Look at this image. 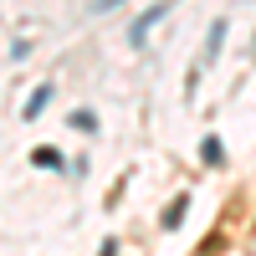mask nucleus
Masks as SVG:
<instances>
[{
	"label": "nucleus",
	"mask_w": 256,
	"mask_h": 256,
	"mask_svg": "<svg viewBox=\"0 0 256 256\" xmlns=\"http://www.w3.org/2000/svg\"><path fill=\"white\" fill-rule=\"evenodd\" d=\"M164 10L169 6H148L138 20H134V31H128V41H134V46H144V41H148V26H154V20H164Z\"/></svg>",
	"instance_id": "nucleus-1"
},
{
	"label": "nucleus",
	"mask_w": 256,
	"mask_h": 256,
	"mask_svg": "<svg viewBox=\"0 0 256 256\" xmlns=\"http://www.w3.org/2000/svg\"><path fill=\"white\" fill-rule=\"evenodd\" d=\"M220 46H226V20H210V36H205V56H200V67H210V62L220 56ZM195 67V72H200Z\"/></svg>",
	"instance_id": "nucleus-2"
},
{
	"label": "nucleus",
	"mask_w": 256,
	"mask_h": 256,
	"mask_svg": "<svg viewBox=\"0 0 256 256\" xmlns=\"http://www.w3.org/2000/svg\"><path fill=\"white\" fill-rule=\"evenodd\" d=\"M46 102H52V82H41V88L26 98V118H41V113H46Z\"/></svg>",
	"instance_id": "nucleus-3"
},
{
	"label": "nucleus",
	"mask_w": 256,
	"mask_h": 256,
	"mask_svg": "<svg viewBox=\"0 0 256 256\" xmlns=\"http://www.w3.org/2000/svg\"><path fill=\"white\" fill-rule=\"evenodd\" d=\"M184 210H190V195H180L174 205H169V210H164V230H174V226L184 220Z\"/></svg>",
	"instance_id": "nucleus-4"
},
{
	"label": "nucleus",
	"mask_w": 256,
	"mask_h": 256,
	"mask_svg": "<svg viewBox=\"0 0 256 256\" xmlns=\"http://www.w3.org/2000/svg\"><path fill=\"white\" fill-rule=\"evenodd\" d=\"M200 159H205V164H220V159H226V144H220V138H205V144H200Z\"/></svg>",
	"instance_id": "nucleus-5"
},
{
	"label": "nucleus",
	"mask_w": 256,
	"mask_h": 256,
	"mask_svg": "<svg viewBox=\"0 0 256 256\" xmlns=\"http://www.w3.org/2000/svg\"><path fill=\"white\" fill-rule=\"evenodd\" d=\"M36 164H41V169H56V164H62V159H56V154H52V148H36Z\"/></svg>",
	"instance_id": "nucleus-6"
},
{
	"label": "nucleus",
	"mask_w": 256,
	"mask_h": 256,
	"mask_svg": "<svg viewBox=\"0 0 256 256\" xmlns=\"http://www.w3.org/2000/svg\"><path fill=\"white\" fill-rule=\"evenodd\" d=\"M113 6H123V0H98V10H113Z\"/></svg>",
	"instance_id": "nucleus-7"
}]
</instances>
